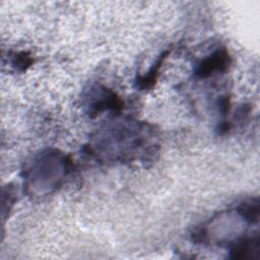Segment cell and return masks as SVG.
I'll return each instance as SVG.
<instances>
[{
    "mask_svg": "<svg viewBox=\"0 0 260 260\" xmlns=\"http://www.w3.org/2000/svg\"><path fill=\"white\" fill-rule=\"evenodd\" d=\"M231 56L223 49H218L204 58L195 68L194 74L198 78H207L216 72H224L231 64Z\"/></svg>",
    "mask_w": 260,
    "mask_h": 260,
    "instance_id": "6da1fadb",
    "label": "cell"
},
{
    "mask_svg": "<svg viewBox=\"0 0 260 260\" xmlns=\"http://www.w3.org/2000/svg\"><path fill=\"white\" fill-rule=\"evenodd\" d=\"M259 239L242 238L235 241L230 246V257L233 259H243L252 256V252H258Z\"/></svg>",
    "mask_w": 260,
    "mask_h": 260,
    "instance_id": "7a4b0ae2",
    "label": "cell"
},
{
    "mask_svg": "<svg viewBox=\"0 0 260 260\" xmlns=\"http://www.w3.org/2000/svg\"><path fill=\"white\" fill-rule=\"evenodd\" d=\"M169 53H170V50H166L165 52H162L159 55V57L157 58L156 62L153 64V66L149 69V71L146 74H144L142 76H139L136 79L135 85H136L137 88H139L141 90L149 89L154 85V83L157 79V76L159 74V69H160L161 65L164 64L165 60L167 59Z\"/></svg>",
    "mask_w": 260,
    "mask_h": 260,
    "instance_id": "3957f363",
    "label": "cell"
},
{
    "mask_svg": "<svg viewBox=\"0 0 260 260\" xmlns=\"http://www.w3.org/2000/svg\"><path fill=\"white\" fill-rule=\"evenodd\" d=\"M239 215L249 223H257L259 219V202L257 199L245 201L237 207Z\"/></svg>",
    "mask_w": 260,
    "mask_h": 260,
    "instance_id": "277c9868",
    "label": "cell"
},
{
    "mask_svg": "<svg viewBox=\"0 0 260 260\" xmlns=\"http://www.w3.org/2000/svg\"><path fill=\"white\" fill-rule=\"evenodd\" d=\"M31 62H32V60H31L30 56L25 52H21V53H18L15 55L14 60H13V65L18 70L23 71L31 64Z\"/></svg>",
    "mask_w": 260,
    "mask_h": 260,
    "instance_id": "5b68a950",
    "label": "cell"
},
{
    "mask_svg": "<svg viewBox=\"0 0 260 260\" xmlns=\"http://www.w3.org/2000/svg\"><path fill=\"white\" fill-rule=\"evenodd\" d=\"M218 108H219V111L222 113V115H225L230 109L229 98H226V96L220 98L218 101Z\"/></svg>",
    "mask_w": 260,
    "mask_h": 260,
    "instance_id": "8992f818",
    "label": "cell"
}]
</instances>
